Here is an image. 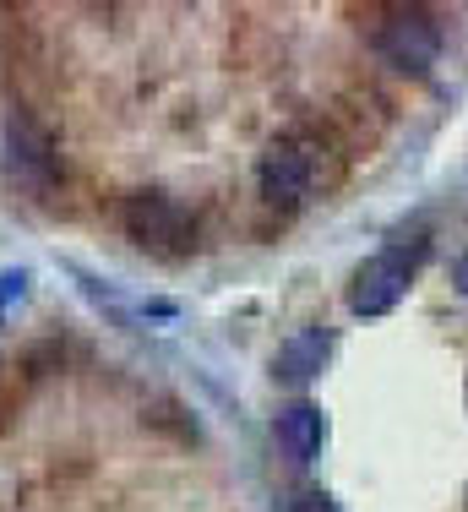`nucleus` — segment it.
<instances>
[{"label":"nucleus","mask_w":468,"mask_h":512,"mask_svg":"<svg viewBox=\"0 0 468 512\" xmlns=\"http://www.w3.org/2000/svg\"><path fill=\"white\" fill-rule=\"evenodd\" d=\"M256 186H262L267 202L294 207L305 191L316 186V153H311V142H305V137L273 142V148L262 153V164H256Z\"/></svg>","instance_id":"obj_2"},{"label":"nucleus","mask_w":468,"mask_h":512,"mask_svg":"<svg viewBox=\"0 0 468 512\" xmlns=\"http://www.w3.org/2000/svg\"><path fill=\"white\" fill-rule=\"evenodd\" d=\"M322 436H327V420L316 404H294V409L278 414V442L294 453V463H311L322 453Z\"/></svg>","instance_id":"obj_7"},{"label":"nucleus","mask_w":468,"mask_h":512,"mask_svg":"<svg viewBox=\"0 0 468 512\" xmlns=\"http://www.w3.org/2000/svg\"><path fill=\"white\" fill-rule=\"evenodd\" d=\"M120 229L137 246L164 251V246H180L191 235V213L175 197H164V191H137V197H126V207H120Z\"/></svg>","instance_id":"obj_4"},{"label":"nucleus","mask_w":468,"mask_h":512,"mask_svg":"<svg viewBox=\"0 0 468 512\" xmlns=\"http://www.w3.org/2000/svg\"><path fill=\"white\" fill-rule=\"evenodd\" d=\"M327 355H332V338L322 333V327H305V333H294L289 344L278 349L273 371L283 376V382H311V376L327 365Z\"/></svg>","instance_id":"obj_6"},{"label":"nucleus","mask_w":468,"mask_h":512,"mask_svg":"<svg viewBox=\"0 0 468 512\" xmlns=\"http://www.w3.org/2000/svg\"><path fill=\"white\" fill-rule=\"evenodd\" d=\"M452 278H458V289H463V295H468V251L458 256V267H452Z\"/></svg>","instance_id":"obj_10"},{"label":"nucleus","mask_w":468,"mask_h":512,"mask_svg":"<svg viewBox=\"0 0 468 512\" xmlns=\"http://www.w3.org/2000/svg\"><path fill=\"white\" fill-rule=\"evenodd\" d=\"M6 158H11V175H17L22 186L44 191L49 180H55V142H49V131L28 115V109H11V120H6Z\"/></svg>","instance_id":"obj_5"},{"label":"nucleus","mask_w":468,"mask_h":512,"mask_svg":"<svg viewBox=\"0 0 468 512\" xmlns=\"http://www.w3.org/2000/svg\"><path fill=\"white\" fill-rule=\"evenodd\" d=\"M28 284H33L28 267H0V322H6L22 300H28Z\"/></svg>","instance_id":"obj_8"},{"label":"nucleus","mask_w":468,"mask_h":512,"mask_svg":"<svg viewBox=\"0 0 468 512\" xmlns=\"http://www.w3.org/2000/svg\"><path fill=\"white\" fill-rule=\"evenodd\" d=\"M289 512H338L332 507V496L327 491H305V496H294V507Z\"/></svg>","instance_id":"obj_9"},{"label":"nucleus","mask_w":468,"mask_h":512,"mask_svg":"<svg viewBox=\"0 0 468 512\" xmlns=\"http://www.w3.org/2000/svg\"><path fill=\"white\" fill-rule=\"evenodd\" d=\"M409 278H414V262L403 251H376L371 262H360L349 284V311L354 316H387L409 295Z\"/></svg>","instance_id":"obj_3"},{"label":"nucleus","mask_w":468,"mask_h":512,"mask_svg":"<svg viewBox=\"0 0 468 512\" xmlns=\"http://www.w3.org/2000/svg\"><path fill=\"white\" fill-rule=\"evenodd\" d=\"M376 55L398 71H430L441 55V33L425 11H387V22L376 28Z\"/></svg>","instance_id":"obj_1"}]
</instances>
